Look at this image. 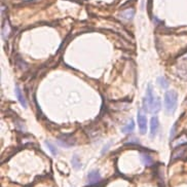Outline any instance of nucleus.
Masks as SVG:
<instances>
[{
	"label": "nucleus",
	"mask_w": 187,
	"mask_h": 187,
	"mask_svg": "<svg viewBox=\"0 0 187 187\" xmlns=\"http://www.w3.org/2000/svg\"><path fill=\"white\" fill-rule=\"evenodd\" d=\"M143 109L146 112H151V113H157L160 110L161 104L160 99L155 97L153 93V89L151 86H148L146 91V97L143 99Z\"/></svg>",
	"instance_id": "f257e3e1"
},
{
	"label": "nucleus",
	"mask_w": 187,
	"mask_h": 187,
	"mask_svg": "<svg viewBox=\"0 0 187 187\" xmlns=\"http://www.w3.org/2000/svg\"><path fill=\"white\" fill-rule=\"evenodd\" d=\"M178 96L175 91H169L165 95V107L169 113H173L177 107Z\"/></svg>",
	"instance_id": "f03ea898"
},
{
	"label": "nucleus",
	"mask_w": 187,
	"mask_h": 187,
	"mask_svg": "<svg viewBox=\"0 0 187 187\" xmlns=\"http://www.w3.org/2000/svg\"><path fill=\"white\" fill-rule=\"evenodd\" d=\"M137 121H138L139 130L142 135H145L147 133V117L146 114L143 113L142 111H138V115H137Z\"/></svg>",
	"instance_id": "7ed1b4c3"
},
{
	"label": "nucleus",
	"mask_w": 187,
	"mask_h": 187,
	"mask_svg": "<svg viewBox=\"0 0 187 187\" xmlns=\"http://www.w3.org/2000/svg\"><path fill=\"white\" fill-rule=\"evenodd\" d=\"M158 128H160L158 118L156 117V116H153V117L150 119V137L151 138H154V137L156 136Z\"/></svg>",
	"instance_id": "20e7f679"
},
{
	"label": "nucleus",
	"mask_w": 187,
	"mask_h": 187,
	"mask_svg": "<svg viewBox=\"0 0 187 187\" xmlns=\"http://www.w3.org/2000/svg\"><path fill=\"white\" fill-rule=\"evenodd\" d=\"M100 180H101V176L98 171H91L89 174V176H87V183H89V185L97 184V183L100 182Z\"/></svg>",
	"instance_id": "39448f33"
},
{
	"label": "nucleus",
	"mask_w": 187,
	"mask_h": 187,
	"mask_svg": "<svg viewBox=\"0 0 187 187\" xmlns=\"http://www.w3.org/2000/svg\"><path fill=\"white\" fill-rule=\"evenodd\" d=\"M58 142H59V145L63 147H70L74 145V141L70 138V136L62 135V137H60L58 139Z\"/></svg>",
	"instance_id": "423d86ee"
},
{
	"label": "nucleus",
	"mask_w": 187,
	"mask_h": 187,
	"mask_svg": "<svg viewBox=\"0 0 187 187\" xmlns=\"http://www.w3.org/2000/svg\"><path fill=\"white\" fill-rule=\"evenodd\" d=\"M16 95H17V100L20 101L21 105H22L24 108H26V107H27L26 99L24 98V95H23V93H22V91L20 90V87H19V86H16Z\"/></svg>",
	"instance_id": "0eeeda50"
},
{
	"label": "nucleus",
	"mask_w": 187,
	"mask_h": 187,
	"mask_svg": "<svg viewBox=\"0 0 187 187\" xmlns=\"http://www.w3.org/2000/svg\"><path fill=\"white\" fill-rule=\"evenodd\" d=\"M141 158H142L143 164L145 165H151L153 164L152 157H151L150 155L147 154V153H141Z\"/></svg>",
	"instance_id": "6e6552de"
},
{
	"label": "nucleus",
	"mask_w": 187,
	"mask_h": 187,
	"mask_svg": "<svg viewBox=\"0 0 187 187\" xmlns=\"http://www.w3.org/2000/svg\"><path fill=\"white\" fill-rule=\"evenodd\" d=\"M134 128H135V122H134V121L132 119V121H130V123H128V125H125V126H123L122 132L125 134H130L134 130Z\"/></svg>",
	"instance_id": "1a4fd4ad"
},
{
	"label": "nucleus",
	"mask_w": 187,
	"mask_h": 187,
	"mask_svg": "<svg viewBox=\"0 0 187 187\" xmlns=\"http://www.w3.org/2000/svg\"><path fill=\"white\" fill-rule=\"evenodd\" d=\"M157 83L160 84V86H161V87H163V89H165V90L168 89V87H169V84H170V83H169L168 80L165 78V77H158V78H157Z\"/></svg>",
	"instance_id": "9d476101"
},
{
	"label": "nucleus",
	"mask_w": 187,
	"mask_h": 187,
	"mask_svg": "<svg viewBox=\"0 0 187 187\" xmlns=\"http://www.w3.org/2000/svg\"><path fill=\"white\" fill-rule=\"evenodd\" d=\"M45 145L48 147V149L51 150V152H52V155H55V156H56V155L58 154V150H57V148H56V146L54 145V144H52L49 141H45Z\"/></svg>",
	"instance_id": "9b49d317"
},
{
	"label": "nucleus",
	"mask_w": 187,
	"mask_h": 187,
	"mask_svg": "<svg viewBox=\"0 0 187 187\" xmlns=\"http://www.w3.org/2000/svg\"><path fill=\"white\" fill-rule=\"evenodd\" d=\"M134 16V10L133 9H129V10H125L121 13V17H125V20H130Z\"/></svg>",
	"instance_id": "f8f14e48"
},
{
	"label": "nucleus",
	"mask_w": 187,
	"mask_h": 187,
	"mask_svg": "<svg viewBox=\"0 0 187 187\" xmlns=\"http://www.w3.org/2000/svg\"><path fill=\"white\" fill-rule=\"evenodd\" d=\"M72 165H73V167L75 169H80V168H81V163L79 161L78 157H77L76 155H74L73 158H72Z\"/></svg>",
	"instance_id": "ddd939ff"
},
{
	"label": "nucleus",
	"mask_w": 187,
	"mask_h": 187,
	"mask_svg": "<svg viewBox=\"0 0 187 187\" xmlns=\"http://www.w3.org/2000/svg\"><path fill=\"white\" fill-rule=\"evenodd\" d=\"M181 142H184V143H186V142H187V139L185 138L184 136H183L182 138H180V139L178 140V143H177V144H175V146H179V145H181V144H182Z\"/></svg>",
	"instance_id": "4468645a"
},
{
	"label": "nucleus",
	"mask_w": 187,
	"mask_h": 187,
	"mask_svg": "<svg viewBox=\"0 0 187 187\" xmlns=\"http://www.w3.org/2000/svg\"><path fill=\"white\" fill-rule=\"evenodd\" d=\"M175 128H176V125L173 126V129H172V130H171V139H173V137L175 136Z\"/></svg>",
	"instance_id": "2eb2a0df"
},
{
	"label": "nucleus",
	"mask_w": 187,
	"mask_h": 187,
	"mask_svg": "<svg viewBox=\"0 0 187 187\" xmlns=\"http://www.w3.org/2000/svg\"><path fill=\"white\" fill-rule=\"evenodd\" d=\"M109 146H110V143H108L107 145H106V146L104 147V149H102V153H105V152H106V150L108 149V147H109Z\"/></svg>",
	"instance_id": "dca6fc26"
}]
</instances>
